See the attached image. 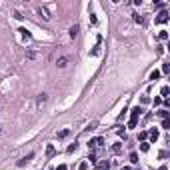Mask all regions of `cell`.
<instances>
[{
  "label": "cell",
  "instance_id": "30bf717a",
  "mask_svg": "<svg viewBox=\"0 0 170 170\" xmlns=\"http://www.w3.org/2000/svg\"><path fill=\"white\" fill-rule=\"evenodd\" d=\"M96 126H98V122H96V120H92V122H90V124L86 126V132H92V130H96Z\"/></svg>",
  "mask_w": 170,
  "mask_h": 170
},
{
  "label": "cell",
  "instance_id": "2e32d148",
  "mask_svg": "<svg viewBox=\"0 0 170 170\" xmlns=\"http://www.w3.org/2000/svg\"><path fill=\"white\" fill-rule=\"evenodd\" d=\"M158 116H160V118H168V110H166V108L158 110Z\"/></svg>",
  "mask_w": 170,
  "mask_h": 170
},
{
  "label": "cell",
  "instance_id": "d590c367",
  "mask_svg": "<svg viewBox=\"0 0 170 170\" xmlns=\"http://www.w3.org/2000/svg\"><path fill=\"white\" fill-rule=\"evenodd\" d=\"M0 132H2V130H0Z\"/></svg>",
  "mask_w": 170,
  "mask_h": 170
},
{
  "label": "cell",
  "instance_id": "3957f363",
  "mask_svg": "<svg viewBox=\"0 0 170 170\" xmlns=\"http://www.w3.org/2000/svg\"><path fill=\"white\" fill-rule=\"evenodd\" d=\"M94 170H110V162H108V160H100Z\"/></svg>",
  "mask_w": 170,
  "mask_h": 170
},
{
  "label": "cell",
  "instance_id": "8992f818",
  "mask_svg": "<svg viewBox=\"0 0 170 170\" xmlns=\"http://www.w3.org/2000/svg\"><path fill=\"white\" fill-rule=\"evenodd\" d=\"M140 112H142V108H140V106H134V108H132V118H130V120H138Z\"/></svg>",
  "mask_w": 170,
  "mask_h": 170
},
{
  "label": "cell",
  "instance_id": "ffe728a7",
  "mask_svg": "<svg viewBox=\"0 0 170 170\" xmlns=\"http://www.w3.org/2000/svg\"><path fill=\"white\" fill-rule=\"evenodd\" d=\"M168 156H170V152H168V150H162L160 154H158V158H168Z\"/></svg>",
  "mask_w": 170,
  "mask_h": 170
},
{
  "label": "cell",
  "instance_id": "6da1fadb",
  "mask_svg": "<svg viewBox=\"0 0 170 170\" xmlns=\"http://www.w3.org/2000/svg\"><path fill=\"white\" fill-rule=\"evenodd\" d=\"M170 20V16H168V12H166V10H162L160 14L156 16V22H158V24H164V22H168Z\"/></svg>",
  "mask_w": 170,
  "mask_h": 170
},
{
  "label": "cell",
  "instance_id": "603a6c76",
  "mask_svg": "<svg viewBox=\"0 0 170 170\" xmlns=\"http://www.w3.org/2000/svg\"><path fill=\"white\" fill-rule=\"evenodd\" d=\"M162 128H170V120H168V118H164V120H162Z\"/></svg>",
  "mask_w": 170,
  "mask_h": 170
},
{
  "label": "cell",
  "instance_id": "484cf974",
  "mask_svg": "<svg viewBox=\"0 0 170 170\" xmlns=\"http://www.w3.org/2000/svg\"><path fill=\"white\" fill-rule=\"evenodd\" d=\"M148 148H150V146L146 144V142H144V144H140V150H142V152H148Z\"/></svg>",
  "mask_w": 170,
  "mask_h": 170
},
{
  "label": "cell",
  "instance_id": "ba28073f",
  "mask_svg": "<svg viewBox=\"0 0 170 170\" xmlns=\"http://www.w3.org/2000/svg\"><path fill=\"white\" fill-rule=\"evenodd\" d=\"M32 156H34V154H32V152H30V154H26L24 158H20V160H18V166H24L26 162H30V160H32Z\"/></svg>",
  "mask_w": 170,
  "mask_h": 170
},
{
  "label": "cell",
  "instance_id": "836d02e7",
  "mask_svg": "<svg viewBox=\"0 0 170 170\" xmlns=\"http://www.w3.org/2000/svg\"><path fill=\"white\" fill-rule=\"evenodd\" d=\"M122 170H130V168H128V166H122Z\"/></svg>",
  "mask_w": 170,
  "mask_h": 170
},
{
  "label": "cell",
  "instance_id": "5b68a950",
  "mask_svg": "<svg viewBox=\"0 0 170 170\" xmlns=\"http://www.w3.org/2000/svg\"><path fill=\"white\" fill-rule=\"evenodd\" d=\"M132 20H134L136 24H144V16L138 14V12H134V14H132Z\"/></svg>",
  "mask_w": 170,
  "mask_h": 170
},
{
  "label": "cell",
  "instance_id": "4316f807",
  "mask_svg": "<svg viewBox=\"0 0 170 170\" xmlns=\"http://www.w3.org/2000/svg\"><path fill=\"white\" fill-rule=\"evenodd\" d=\"M154 8H156V10H162V8H164V4H162V2H156Z\"/></svg>",
  "mask_w": 170,
  "mask_h": 170
},
{
  "label": "cell",
  "instance_id": "52a82bcc",
  "mask_svg": "<svg viewBox=\"0 0 170 170\" xmlns=\"http://www.w3.org/2000/svg\"><path fill=\"white\" fill-rule=\"evenodd\" d=\"M148 136H150V140H152V142H156V140H158V136H160V132H158V128H152Z\"/></svg>",
  "mask_w": 170,
  "mask_h": 170
},
{
  "label": "cell",
  "instance_id": "d6986e66",
  "mask_svg": "<svg viewBox=\"0 0 170 170\" xmlns=\"http://www.w3.org/2000/svg\"><path fill=\"white\" fill-rule=\"evenodd\" d=\"M130 162H132V164H136V162H138V156H136V152H132V154H130Z\"/></svg>",
  "mask_w": 170,
  "mask_h": 170
},
{
  "label": "cell",
  "instance_id": "7a4b0ae2",
  "mask_svg": "<svg viewBox=\"0 0 170 170\" xmlns=\"http://www.w3.org/2000/svg\"><path fill=\"white\" fill-rule=\"evenodd\" d=\"M102 144H104V138H100V136H98V138H92V140L88 142V146H90V148H100Z\"/></svg>",
  "mask_w": 170,
  "mask_h": 170
},
{
  "label": "cell",
  "instance_id": "d6a6232c",
  "mask_svg": "<svg viewBox=\"0 0 170 170\" xmlns=\"http://www.w3.org/2000/svg\"><path fill=\"white\" fill-rule=\"evenodd\" d=\"M56 170H68V168H66V166H64V164H60V166H58V168H56Z\"/></svg>",
  "mask_w": 170,
  "mask_h": 170
},
{
  "label": "cell",
  "instance_id": "83f0119b",
  "mask_svg": "<svg viewBox=\"0 0 170 170\" xmlns=\"http://www.w3.org/2000/svg\"><path fill=\"white\" fill-rule=\"evenodd\" d=\"M136 124H138V120H130V124H128V128H136Z\"/></svg>",
  "mask_w": 170,
  "mask_h": 170
},
{
  "label": "cell",
  "instance_id": "e0dca14e",
  "mask_svg": "<svg viewBox=\"0 0 170 170\" xmlns=\"http://www.w3.org/2000/svg\"><path fill=\"white\" fill-rule=\"evenodd\" d=\"M76 150H78V144H76V142L68 146V152H70V154H72V152H76Z\"/></svg>",
  "mask_w": 170,
  "mask_h": 170
},
{
  "label": "cell",
  "instance_id": "4fadbf2b",
  "mask_svg": "<svg viewBox=\"0 0 170 170\" xmlns=\"http://www.w3.org/2000/svg\"><path fill=\"white\" fill-rule=\"evenodd\" d=\"M76 34H78V26L74 24L72 28H70V38H76Z\"/></svg>",
  "mask_w": 170,
  "mask_h": 170
},
{
  "label": "cell",
  "instance_id": "44dd1931",
  "mask_svg": "<svg viewBox=\"0 0 170 170\" xmlns=\"http://www.w3.org/2000/svg\"><path fill=\"white\" fill-rule=\"evenodd\" d=\"M160 92H162V96H168V92H170V88H168V86H162V90H160Z\"/></svg>",
  "mask_w": 170,
  "mask_h": 170
},
{
  "label": "cell",
  "instance_id": "f1b7e54d",
  "mask_svg": "<svg viewBox=\"0 0 170 170\" xmlns=\"http://www.w3.org/2000/svg\"><path fill=\"white\" fill-rule=\"evenodd\" d=\"M118 134H120L122 138H126V130H124V128H120V130H118Z\"/></svg>",
  "mask_w": 170,
  "mask_h": 170
},
{
  "label": "cell",
  "instance_id": "d4e9b609",
  "mask_svg": "<svg viewBox=\"0 0 170 170\" xmlns=\"http://www.w3.org/2000/svg\"><path fill=\"white\" fill-rule=\"evenodd\" d=\"M46 102V94H40V98H38V104H44Z\"/></svg>",
  "mask_w": 170,
  "mask_h": 170
},
{
  "label": "cell",
  "instance_id": "277c9868",
  "mask_svg": "<svg viewBox=\"0 0 170 170\" xmlns=\"http://www.w3.org/2000/svg\"><path fill=\"white\" fill-rule=\"evenodd\" d=\"M38 14L42 16V20H50V14H48V10L42 8V6H38Z\"/></svg>",
  "mask_w": 170,
  "mask_h": 170
},
{
  "label": "cell",
  "instance_id": "e575fe53",
  "mask_svg": "<svg viewBox=\"0 0 170 170\" xmlns=\"http://www.w3.org/2000/svg\"><path fill=\"white\" fill-rule=\"evenodd\" d=\"M136 170H140V168H136Z\"/></svg>",
  "mask_w": 170,
  "mask_h": 170
},
{
  "label": "cell",
  "instance_id": "9a60e30c",
  "mask_svg": "<svg viewBox=\"0 0 170 170\" xmlns=\"http://www.w3.org/2000/svg\"><path fill=\"white\" fill-rule=\"evenodd\" d=\"M120 150H122V144H114L112 146V152H114V154H120Z\"/></svg>",
  "mask_w": 170,
  "mask_h": 170
},
{
  "label": "cell",
  "instance_id": "4dcf8cb0",
  "mask_svg": "<svg viewBox=\"0 0 170 170\" xmlns=\"http://www.w3.org/2000/svg\"><path fill=\"white\" fill-rule=\"evenodd\" d=\"M168 70H170V66H168V64H164V66H162V72L168 74Z\"/></svg>",
  "mask_w": 170,
  "mask_h": 170
},
{
  "label": "cell",
  "instance_id": "5bb4252c",
  "mask_svg": "<svg viewBox=\"0 0 170 170\" xmlns=\"http://www.w3.org/2000/svg\"><path fill=\"white\" fill-rule=\"evenodd\" d=\"M68 134H70V130H60V132H58V134H56V136H58L60 140H62V138H66Z\"/></svg>",
  "mask_w": 170,
  "mask_h": 170
},
{
  "label": "cell",
  "instance_id": "9c48e42d",
  "mask_svg": "<svg viewBox=\"0 0 170 170\" xmlns=\"http://www.w3.org/2000/svg\"><path fill=\"white\" fill-rule=\"evenodd\" d=\"M66 62H68V58H66V56H60V58H58V60H56V66H60V68H64V66H66Z\"/></svg>",
  "mask_w": 170,
  "mask_h": 170
},
{
  "label": "cell",
  "instance_id": "1f68e13d",
  "mask_svg": "<svg viewBox=\"0 0 170 170\" xmlns=\"http://www.w3.org/2000/svg\"><path fill=\"white\" fill-rule=\"evenodd\" d=\"M146 136H148L146 132H140V134H138V138H140V140H146Z\"/></svg>",
  "mask_w": 170,
  "mask_h": 170
},
{
  "label": "cell",
  "instance_id": "7c38bea8",
  "mask_svg": "<svg viewBox=\"0 0 170 170\" xmlns=\"http://www.w3.org/2000/svg\"><path fill=\"white\" fill-rule=\"evenodd\" d=\"M158 38L160 40H168V30H160V32H158Z\"/></svg>",
  "mask_w": 170,
  "mask_h": 170
},
{
  "label": "cell",
  "instance_id": "f546056e",
  "mask_svg": "<svg viewBox=\"0 0 170 170\" xmlns=\"http://www.w3.org/2000/svg\"><path fill=\"white\" fill-rule=\"evenodd\" d=\"M90 22H92V24H96V22H98V18H96L94 14H90Z\"/></svg>",
  "mask_w": 170,
  "mask_h": 170
},
{
  "label": "cell",
  "instance_id": "cb8c5ba5",
  "mask_svg": "<svg viewBox=\"0 0 170 170\" xmlns=\"http://www.w3.org/2000/svg\"><path fill=\"white\" fill-rule=\"evenodd\" d=\"M78 168H80V170H88V162H86V160L80 162V166H78Z\"/></svg>",
  "mask_w": 170,
  "mask_h": 170
},
{
  "label": "cell",
  "instance_id": "ac0fdd59",
  "mask_svg": "<svg viewBox=\"0 0 170 170\" xmlns=\"http://www.w3.org/2000/svg\"><path fill=\"white\" fill-rule=\"evenodd\" d=\"M18 32H22V36H24V38H30V32H28V30H26V28H20Z\"/></svg>",
  "mask_w": 170,
  "mask_h": 170
},
{
  "label": "cell",
  "instance_id": "8fae6325",
  "mask_svg": "<svg viewBox=\"0 0 170 170\" xmlns=\"http://www.w3.org/2000/svg\"><path fill=\"white\" fill-rule=\"evenodd\" d=\"M54 154H56V150H54V146H46V156H48V158H52Z\"/></svg>",
  "mask_w": 170,
  "mask_h": 170
},
{
  "label": "cell",
  "instance_id": "7402d4cb",
  "mask_svg": "<svg viewBox=\"0 0 170 170\" xmlns=\"http://www.w3.org/2000/svg\"><path fill=\"white\" fill-rule=\"evenodd\" d=\"M158 76H160V72H158V70H154V72L150 74V80H156V78H158Z\"/></svg>",
  "mask_w": 170,
  "mask_h": 170
}]
</instances>
